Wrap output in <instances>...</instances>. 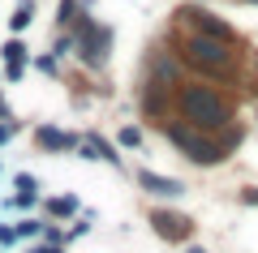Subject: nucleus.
<instances>
[{"mask_svg":"<svg viewBox=\"0 0 258 253\" xmlns=\"http://www.w3.org/2000/svg\"><path fill=\"white\" fill-rule=\"evenodd\" d=\"M176 108L194 120L198 129H232V103L211 86H181Z\"/></svg>","mask_w":258,"mask_h":253,"instance_id":"obj_1","label":"nucleus"},{"mask_svg":"<svg viewBox=\"0 0 258 253\" xmlns=\"http://www.w3.org/2000/svg\"><path fill=\"white\" fill-rule=\"evenodd\" d=\"M181 60H189L194 69H203V73H228L232 69V47H228V39L198 35V30H194L181 43Z\"/></svg>","mask_w":258,"mask_h":253,"instance_id":"obj_2","label":"nucleus"},{"mask_svg":"<svg viewBox=\"0 0 258 253\" xmlns=\"http://www.w3.org/2000/svg\"><path fill=\"white\" fill-rule=\"evenodd\" d=\"M168 142H172L181 154H189L194 163H203V167L228 159V142H211V137H203L198 125H185V129L181 125H168Z\"/></svg>","mask_w":258,"mask_h":253,"instance_id":"obj_3","label":"nucleus"},{"mask_svg":"<svg viewBox=\"0 0 258 253\" xmlns=\"http://www.w3.org/2000/svg\"><path fill=\"white\" fill-rule=\"evenodd\" d=\"M108 47H112V30L99 26L95 18H78V56L86 64H103L108 60Z\"/></svg>","mask_w":258,"mask_h":253,"instance_id":"obj_4","label":"nucleus"},{"mask_svg":"<svg viewBox=\"0 0 258 253\" xmlns=\"http://www.w3.org/2000/svg\"><path fill=\"white\" fill-rule=\"evenodd\" d=\"M181 22H189L198 35H215V39H228V43H237V35H232V26L228 22H220V18H211L207 9H181L176 13Z\"/></svg>","mask_w":258,"mask_h":253,"instance_id":"obj_5","label":"nucleus"},{"mask_svg":"<svg viewBox=\"0 0 258 253\" xmlns=\"http://www.w3.org/2000/svg\"><path fill=\"white\" fill-rule=\"evenodd\" d=\"M151 227H155L164 240H189L194 223L185 215H172V210H151Z\"/></svg>","mask_w":258,"mask_h":253,"instance_id":"obj_6","label":"nucleus"},{"mask_svg":"<svg viewBox=\"0 0 258 253\" xmlns=\"http://www.w3.org/2000/svg\"><path fill=\"white\" fill-rule=\"evenodd\" d=\"M138 181H142V189L155 193V198H181V193H185L181 181H172V176H159V172H151V167L138 176Z\"/></svg>","mask_w":258,"mask_h":253,"instance_id":"obj_7","label":"nucleus"},{"mask_svg":"<svg viewBox=\"0 0 258 253\" xmlns=\"http://www.w3.org/2000/svg\"><path fill=\"white\" fill-rule=\"evenodd\" d=\"M0 56H5V73L9 77H22V69H26V43L22 39H9V43L0 47Z\"/></svg>","mask_w":258,"mask_h":253,"instance_id":"obj_8","label":"nucleus"},{"mask_svg":"<svg viewBox=\"0 0 258 253\" xmlns=\"http://www.w3.org/2000/svg\"><path fill=\"white\" fill-rule=\"evenodd\" d=\"M35 137H39V146H43V150H74V146H82L74 133H60V129H39Z\"/></svg>","mask_w":258,"mask_h":253,"instance_id":"obj_9","label":"nucleus"},{"mask_svg":"<svg viewBox=\"0 0 258 253\" xmlns=\"http://www.w3.org/2000/svg\"><path fill=\"white\" fill-rule=\"evenodd\" d=\"M30 18H35V5H30V0H22L18 9H13V18H9V30H26Z\"/></svg>","mask_w":258,"mask_h":253,"instance_id":"obj_10","label":"nucleus"},{"mask_svg":"<svg viewBox=\"0 0 258 253\" xmlns=\"http://www.w3.org/2000/svg\"><path fill=\"white\" fill-rule=\"evenodd\" d=\"M82 142H86V146H91V150H99V159H108V163H116V167H120V159H116V150H112V146H108V142H103V137H99V133H86V137H82Z\"/></svg>","mask_w":258,"mask_h":253,"instance_id":"obj_11","label":"nucleus"},{"mask_svg":"<svg viewBox=\"0 0 258 253\" xmlns=\"http://www.w3.org/2000/svg\"><path fill=\"white\" fill-rule=\"evenodd\" d=\"M47 210H52V215H74L78 202L74 198H56V202H47Z\"/></svg>","mask_w":258,"mask_h":253,"instance_id":"obj_12","label":"nucleus"},{"mask_svg":"<svg viewBox=\"0 0 258 253\" xmlns=\"http://www.w3.org/2000/svg\"><path fill=\"white\" fill-rule=\"evenodd\" d=\"M74 13H78V0H64V5H60V18H56V22L64 26V22H74Z\"/></svg>","mask_w":258,"mask_h":253,"instance_id":"obj_13","label":"nucleus"},{"mask_svg":"<svg viewBox=\"0 0 258 253\" xmlns=\"http://www.w3.org/2000/svg\"><path fill=\"white\" fill-rule=\"evenodd\" d=\"M120 142H125V146H142V133L129 125V129H120Z\"/></svg>","mask_w":258,"mask_h":253,"instance_id":"obj_14","label":"nucleus"},{"mask_svg":"<svg viewBox=\"0 0 258 253\" xmlns=\"http://www.w3.org/2000/svg\"><path fill=\"white\" fill-rule=\"evenodd\" d=\"M35 69H43V73H56V56H35Z\"/></svg>","mask_w":258,"mask_h":253,"instance_id":"obj_15","label":"nucleus"},{"mask_svg":"<svg viewBox=\"0 0 258 253\" xmlns=\"http://www.w3.org/2000/svg\"><path fill=\"white\" fill-rule=\"evenodd\" d=\"M35 232H43V223H35V219H26V223L18 227V236H35Z\"/></svg>","mask_w":258,"mask_h":253,"instance_id":"obj_16","label":"nucleus"},{"mask_svg":"<svg viewBox=\"0 0 258 253\" xmlns=\"http://www.w3.org/2000/svg\"><path fill=\"white\" fill-rule=\"evenodd\" d=\"M18 189H22V193H35V176L22 172V176H18Z\"/></svg>","mask_w":258,"mask_h":253,"instance_id":"obj_17","label":"nucleus"},{"mask_svg":"<svg viewBox=\"0 0 258 253\" xmlns=\"http://www.w3.org/2000/svg\"><path fill=\"white\" fill-rule=\"evenodd\" d=\"M18 240V227H0V244H13Z\"/></svg>","mask_w":258,"mask_h":253,"instance_id":"obj_18","label":"nucleus"},{"mask_svg":"<svg viewBox=\"0 0 258 253\" xmlns=\"http://www.w3.org/2000/svg\"><path fill=\"white\" fill-rule=\"evenodd\" d=\"M13 129H18V125H0V142H9V133H13Z\"/></svg>","mask_w":258,"mask_h":253,"instance_id":"obj_19","label":"nucleus"},{"mask_svg":"<svg viewBox=\"0 0 258 253\" xmlns=\"http://www.w3.org/2000/svg\"><path fill=\"white\" fill-rule=\"evenodd\" d=\"M35 253H60V249H56V244H52V249H47V244H43V249H35Z\"/></svg>","mask_w":258,"mask_h":253,"instance_id":"obj_20","label":"nucleus"},{"mask_svg":"<svg viewBox=\"0 0 258 253\" xmlns=\"http://www.w3.org/2000/svg\"><path fill=\"white\" fill-rule=\"evenodd\" d=\"M5 112H9V108H5V99H0V116H5Z\"/></svg>","mask_w":258,"mask_h":253,"instance_id":"obj_21","label":"nucleus"},{"mask_svg":"<svg viewBox=\"0 0 258 253\" xmlns=\"http://www.w3.org/2000/svg\"><path fill=\"white\" fill-rule=\"evenodd\" d=\"M189 253H207V249H189Z\"/></svg>","mask_w":258,"mask_h":253,"instance_id":"obj_22","label":"nucleus"},{"mask_svg":"<svg viewBox=\"0 0 258 253\" xmlns=\"http://www.w3.org/2000/svg\"><path fill=\"white\" fill-rule=\"evenodd\" d=\"M254 5H258V0H254Z\"/></svg>","mask_w":258,"mask_h":253,"instance_id":"obj_23","label":"nucleus"}]
</instances>
